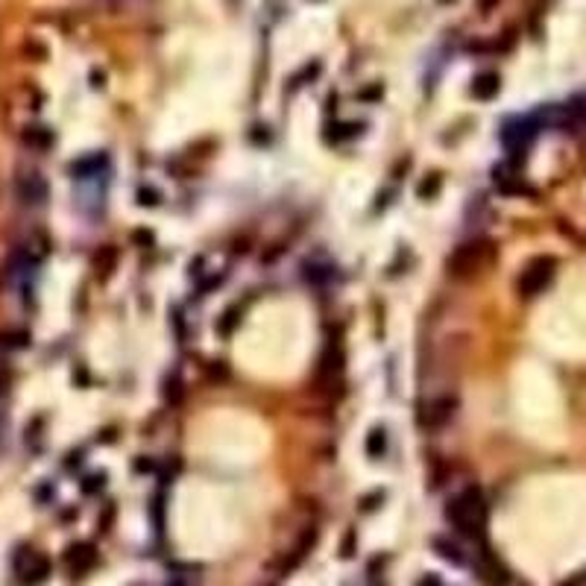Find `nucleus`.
Returning a JSON list of instances; mask_svg holds the SVG:
<instances>
[{
  "label": "nucleus",
  "mask_w": 586,
  "mask_h": 586,
  "mask_svg": "<svg viewBox=\"0 0 586 586\" xmlns=\"http://www.w3.org/2000/svg\"><path fill=\"white\" fill-rule=\"evenodd\" d=\"M446 519L452 522V528L460 537L481 542L484 533H487V519H490L487 498H484L481 487H466L464 493H457L452 502L446 504Z\"/></svg>",
  "instance_id": "1"
},
{
  "label": "nucleus",
  "mask_w": 586,
  "mask_h": 586,
  "mask_svg": "<svg viewBox=\"0 0 586 586\" xmlns=\"http://www.w3.org/2000/svg\"><path fill=\"white\" fill-rule=\"evenodd\" d=\"M493 258H495V244L490 238H472L455 246V253L446 258V270L455 279H469L481 273Z\"/></svg>",
  "instance_id": "2"
},
{
  "label": "nucleus",
  "mask_w": 586,
  "mask_h": 586,
  "mask_svg": "<svg viewBox=\"0 0 586 586\" xmlns=\"http://www.w3.org/2000/svg\"><path fill=\"white\" fill-rule=\"evenodd\" d=\"M554 273H557V261L551 255H537L531 258L525 267H522L519 279H516V291L522 299H533L545 293V288L554 282Z\"/></svg>",
  "instance_id": "3"
},
{
  "label": "nucleus",
  "mask_w": 586,
  "mask_h": 586,
  "mask_svg": "<svg viewBox=\"0 0 586 586\" xmlns=\"http://www.w3.org/2000/svg\"><path fill=\"white\" fill-rule=\"evenodd\" d=\"M457 408H460V402H457V396H452V393L428 399V402L419 408V414H416L419 428L422 431H443L446 425H452V422H455Z\"/></svg>",
  "instance_id": "4"
},
{
  "label": "nucleus",
  "mask_w": 586,
  "mask_h": 586,
  "mask_svg": "<svg viewBox=\"0 0 586 586\" xmlns=\"http://www.w3.org/2000/svg\"><path fill=\"white\" fill-rule=\"evenodd\" d=\"M15 194L24 205H30V208H39L47 203V196H50V185L47 179L42 176L39 170H21L18 173V179H15Z\"/></svg>",
  "instance_id": "5"
},
{
  "label": "nucleus",
  "mask_w": 586,
  "mask_h": 586,
  "mask_svg": "<svg viewBox=\"0 0 586 586\" xmlns=\"http://www.w3.org/2000/svg\"><path fill=\"white\" fill-rule=\"evenodd\" d=\"M475 569H478L481 580L487 583V586H507V583H510L507 566L493 554V548L484 542V540L478 542V551H475Z\"/></svg>",
  "instance_id": "6"
},
{
  "label": "nucleus",
  "mask_w": 586,
  "mask_h": 586,
  "mask_svg": "<svg viewBox=\"0 0 586 586\" xmlns=\"http://www.w3.org/2000/svg\"><path fill=\"white\" fill-rule=\"evenodd\" d=\"M343 376V349L338 343H329L326 352L320 355V367H317V384L329 387V384L340 381Z\"/></svg>",
  "instance_id": "7"
},
{
  "label": "nucleus",
  "mask_w": 586,
  "mask_h": 586,
  "mask_svg": "<svg viewBox=\"0 0 586 586\" xmlns=\"http://www.w3.org/2000/svg\"><path fill=\"white\" fill-rule=\"evenodd\" d=\"M65 563L71 569V575H85V571H91L94 563H97V551L91 542H77L71 545L65 551Z\"/></svg>",
  "instance_id": "8"
},
{
  "label": "nucleus",
  "mask_w": 586,
  "mask_h": 586,
  "mask_svg": "<svg viewBox=\"0 0 586 586\" xmlns=\"http://www.w3.org/2000/svg\"><path fill=\"white\" fill-rule=\"evenodd\" d=\"M18 575H21V583L24 586H39V583H44L50 578V560L44 554H33V548H30L27 566H21Z\"/></svg>",
  "instance_id": "9"
},
{
  "label": "nucleus",
  "mask_w": 586,
  "mask_h": 586,
  "mask_svg": "<svg viewBox=\"0 0 586 586\" xmlns=\"http://www.w3.org/2000/svg\"><path fill=\"white\" fill-rule=\"evenodd\" d=\"M317 545V528H308L302 537H299V542L293 545V551L282 560V566H279V575H291V571L302 563V560L311 554V548Z\"/></svg>",
  "instance_id": "10"
},
{
  "label": "nucleus",
  "mask_w": 586,
  "mask_h": 586,
  "mask_svg": "<svg viewBox=\"0 0 586 586\" xmlns=\"http://www.w3.org/2000/svg\"><path fill=\"white\" fill-rule=\"evenodd\" d=\"M21 141H24V147L35 149V153H47V149L56 144V132L50 127H42V123H33V127H24Z\"/></svg>",
  "instance_id": "11"
},
{
  "label": "nucleus",
  "mask_w": 586,
  "mask_h": 586,
  "mask_svg": "<svg viewBox=\"0 0 586 586\" xmlns=\"http://www.w3.org/2000/svg\"><path fill=\"white\" fill-rule=\"evenodd\" d=\"M472 97L481 100V103H487V100H493L498 91H502V77H498L495 71H484L478 73L475 80H472Z\"/></svg>",
  "instance_id": "12"
},
{
  "label": "nucleus",
  "mask_w": 586,
  "mask_h": 586,
  "mask_svg": "<svg viewBox=\"0 0 586 586\" xmlns=\"http://www.w3.org/2000/svg\"><path fill=\"white\" fill-rule=\"evenodd\" d=\"M493 182H495V188L502 194H522V191H525V182H522V176L513 170V165L493 167Z\"/></svg>",
  "instance_id": "13"
},
{
  "label": "nucleus",
  "mask_w": 586,
  "mask_h": 586,
  "mask_svg": "<svg viewBox=\"0 0 586 586\" xmlns=\"http://www.w3.org/2000/svg\"><path fill=\"white\" fill-rule=\"evenodd\" d=\"M302 276L308 284H314V288H326V284L334 282L338 270H334V264H329V261H308L302 267Z\"/></svg>",
  "instance_id": "14"
},
{
  "label": "nucleus",
  "mask_w": 586,
  "mask_h": 586,
  "mask_svg": "<svg viewBox=\"0 0 586 586\" xmlns=\"http://www.w3.org/2000/svg\"><path fill=\"white\" fill-rule=\"evenodd\" d=\"M387 448H390V434L384 425H372L369 434H367V440H364V452L369 460H381L384 455H387Z\"/></svg>",
  "instance_id": "15"
},
{
  "label": "nucleus",
  "mask_w": 586,
  "mask_h": 586,
  "mask_svg": "<svg viewBox=\"0 0 586 586\" xmlns=\"http://www.w3.org/2000/svg\"><path fill=\"white\" fill-rule=\"evenodd\" d=\"M118 267V249L115 246H100L94 255V273L97 279H109Z\"/></svg>",
  "instance_id": "16"
},
{
  "label": "nucleus",
  "mask_w": 586,
  "mask_h": 586,
  "mask_svg": "<svg viewBox=\"0 0 586 586\" xmlns=\"http://www.w3.org/2000/svg\"><path fill=\"white\" fill-rule=\"evenodd\" d=\"M182 396H185V381L176 369L170 372V376H165V381H161V399L170 405V408H176L182 402Z\"/></svg>",
  "instance_id": "17"
},
{
  "label": "nucleus",
  "mask_w": 586,
  "mask_h": 586,
  "mask_svg": "<svg viewBox=\"0 0 586 586\" xmlns=\"http://www.w3.org/2000/svg\"><path fill=\"white\" fill-rule=\"evenodd\" d=\"M241 320H244V305L235 302V305H229V308L217 317V331L223 334V338H232V331L241 326Z\"/></svg>",
  "instance_id": "18"
},
{
  "label": "nucleus",
  "mask_w": 586,
  "mask_h": 586,
  "mask_svg": "<svg viewBox=\"0 0 586 586\" xmlns=\"http://www.w3.org/2000/svg\"><path fill=\"white\" fill-rule=\"evenodd\" d=\"M33 343V334L27 329H3L0 331V349H27Z\"/></svg>",
  "instance_id": "19"
},
{
  "label": "nucleus",
  "mask_w": 586,
  "mask_h": 586,
  "mask_svg": "<svg viewBox=\"0 0 586 586\" xmlns=\"http://www.w3.org/2000/svg\"><path fill=\"white\" fill-rule=\"evenodd\" d=\"M103 156H89V158H82V161H73L71 165V173H73V179H89V176H97L100 167H103Z\"/></svg>",
  "instance_id": "20"
},
{
  "label": "nucleus",
  "mask_w": 586,
  "mask_h": 586,
  "mask_svg": "<svg viewBox=\"0 0 586 586\" xmlns=\"http://www.w3.org/2000/svg\"><path fill=\"white\" fill-rule=\"evenodd\" d=\"M334 132H326V141L329 144H340V141H352L360 135V129H364V123H338V127H329Z\"/></svg>",
  "instance_id": "21"
},
{
  "label": "nucleus",
  "mask_w": 586,
  "mask_h": 586,
  "mask_svg": "<svg viewBox=\"0 0 586 586\" xmlns=\"http://www.w3.org/2000/svg\"><path fill=\"white\" fill-rule=\"evenodd\" d=\"M440 191H443V176H440V173H428V176L416 185V196H419V199H425V203H428V199L437 196Z\"/></svg>",
  "instance_id": "22"
},
{
  "label": "nucleus",
  "mask_w": 586,
  "mask_h": 586,
  "mask_svg": "<svg viewBox=\"0 0 586 586\" xmlns=\"http://www.w3.org/2000/svg\"><path fill=\"white\" fill-rule=\"evenodd\" d=\"M434 551H437L443 560H448V563H455V566L464 563V554H460V548H457L455 542L443 540V537H434Z\"/></svg>",
  "instance_id": "23"
},
{
  "label": "nucleus",
  "mask_w": 586,
  "mask_h": 586,
  "mask_svg": "<svg viewBox=\"0 0 586 586\" xmlns=\"http://www.w3.org/2000/svg\"><path fill=\"white\" fill-rule=\"evenodd\" d=\"M170 322H173V331H176V340H179V343H185V340H188V322H185L182 308H173V317H170Z\"/></svg>",
  "instance_id": "24"
},
{
  "label": "nucleus",
  "mask_w": 586,
  "mask_h": 586,
  "mask_svg": "<svg viewBox=\"0 0 586 586\" xmlns=\"http://www.w3.org/2000/svg\"><path fill=\"white\" fill-rule=\"evenodd\" d=\"M135 196H138V205H144V208H156L161 203V194L156 188H144V185L138 188V194H135Z\"/></svg>",
  "instance_id": "25"
},
{
  "label": "nucleus",
  "mask_w": 586,
  "mask_h": 586,
  "mask_svg": "<svg viewBox=\"0 0 586 586\" xmlns=\"http://www.w3.org/2000/svg\"><path fill=\"white\" fill-rule=\"evenodd\" d=\"M106 487V472H97V475H89L85 478V484H82V493H97V490H103Z\"/></svg>",
  "instance_id": "26"
},
{
  "label": "nucleus",
  "mask_w": 586,
  "mask_h": 586,
  "mask_svg": "<svg viewBox=\"0 0 586 586\" xmlns=\"http://www.w3.org/2000/svg\"><path fill=\"white\" fill-rule=\"evenodd\" d=\"M381 502H384V493L376 490V493H369V495L360 498V510H364V513H372L376 507H381Z\"/></svg>",
  "instance_id": "27"
},
{
  "label": "nucleus",
  "mask_w": 586,
  "mask_h": 586,
  "mask_svg": "<svg viewBox=\"0 0 586 586\" xmlns=\"http://www.w3.org/2000/svg\"><path fill=\"white\" fill-rule=\"evenodd\" d=\"M355 545H358V533H355L352 528H349V531H346V537H343V542H340V557H346V560L352 557V554H355Z\"/></svg>",
  "instance_id": "28"
},
{
  "label": "nucleus",
  "mask_w": 586,
  "mask_h": 586,
  "mask_svg": "<svg viewBox=\"0 0 586 586\" xmlns=\"http://www.w3.org/2000/svg\"><path fill=\"white\" fill-rule=\"evenodd\" d=\"M9 384H12V367L6 364L3 358H0V396L9 393Z\"/></svg>",
  "instance_id": "29"
},
{
  "label": "nucleus",
  "mask_w": 586,
  "mask_h": 586,
  "mask_svg": "<svg viewBox=\"0 0 586 586\" xmlns=\"http://www.w3.org/2000/svg\"><path fill=\"white\" fill-rule=\"evenodd\" d=\"M358 97L360 100H381L384 97V85H369V89H364Z\"/></svg>",
  "instance_id": "30"
},
{
  "label": "nucleus",
  "mask_w": 586,
  "mask_h": 586,
  "mask_svg": "<svg viewBox=\"0 0 586 586\" xmlns=\"http://www.w3.org/2000/svg\"><path fill=\"white\" fill-rule=\"evenodd\" d=\"M111 516H115V507L109 504V507H106V513H103V519H100V528H103V531H109V525H111Z\"/></svg>",
  "instance_id": "31"
},
{
  "label": "nucleus",
  "mask_w": 586,
  "mask_h": 586,
  "mask_svg": "<svg viewBox=\"0 0 586 586\" xmlns=\"http://www.w3.org/2000/svg\"><path fill=\"white\" fill-rule=\"evenodd\" d=\"M416 586H443V583H440V578H437V575H428V578H422Z\"/></svg>",
  "instance_id": "32"
}]
</instances>
